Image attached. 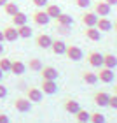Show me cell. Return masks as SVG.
<instances>
[{
  "label": "cell",
  "mask_w": 117,
  "mask_h": 123,
  "mask_svg": "<svg viewBox=\"0 0 117 123\" xmlns=\"http://www.w3.org/2000/svg\"><path fill=\"white\" fill-rule=\"evenodd\" d=\"M44 11H46V12L49 14V18H51V19H56L58 16L61 14V9H59V5H56V4H49V5H47V7L44 9Z\"/></svg>",
  "instance_id": "7402d4cb"
},
{
  "label": "cell",
  "mask_w": 117,
  "mask_h": 123,
  "mask_svg": "<svg viewBox=\"0 0 117 123\" xmlns=\"http://www.w3.org/2000/svg\"><path fill=\"white\" fill-rule=\"evenodd\" d=\"M114 30H115V32H117V21H115V25H114Z\"/></svg>",
  "instance_id": "60d3db41"
},
{
  "label": "cell",
  "mask_w": 117,
  "mask_h": 123,
  "mask_svg": "<svg viewBox=\"0 0 117 123\" xmlns=\"http://www.w3.org/2000/svg\"><path fill=\"white\" fill-rule=\"evenodd\" d=\"M77 123H82V121H77Z\"/></svg>",
  "instance_id": "7bdbcfd3"
},
{
  "label": "cell",
  "mask_w": 117,
  "mask_h": 123,
  "mask_svg": "<svg viewBox=\"0 0 117 123\" xmlns=\"http://www.w3.org/2000/svg\"><path fill=\"white\" fill-rule=\"evenodd\" d=\"M12 18V25L14 26H23V25H28V16H26L25 12H16L14 16H11Z\"/></svg>",
  "instance_id": "9a60e30c"
},
{
  "label": "cell",
  "mask_w": 117,
  "mask_h": 123,
  "mask_svg": "<svg viewBox=\"0 0 117 123\" xmlns=\"http://www.w3.org/2000/svg\"><path fill=\"white\" fill-rule=\"evenodd\" d=\"M49 21H51V18H49V14L46 11H37V12H33V23L35 25L46 26V25H49Z\"/></svg>",
  "instance_id": "52a82bcc"
},
{
  "label": "cell",
  "mask_w": 117,
  "mask_h": 123,
  "mask_svg": "<svg viewBox=\"0 0 117 123\" xmlns=\"http://www.w3.org/2000/svg\"><path fill=\"white\" fill-rule=\"evenodd\" d=\"M7 2H9V0H0V7H4V5L7 4Z\"/></svg>",
  "instance_id": "74e56055"
},
{
  "label": "cell",
  "mask_w": 117,
  "mask_h": 123,
  "mask_svg": "<svg viewBox=\"0 0 117 123\" xmlns=\"http://www.w3.org/2000/svg\"><path fill=\"white\" fill-rule=\"evenodd\" d=\"M114 92H115V95H117V85H115V88H114Z\"/></svg>",
  "instance_id": "b9f144b4"
},
{
  "label": "cell",
  "mask_w": 117,
  "mask_h": 123,
  "mask_svg": "<svg viewBox=\"0 0 117 123\" xmlns=\"http://www.w3.org/2000/svg\"><path fill=\"white\" fill-rule=\"evenodd\" d=\"M5 41V37H4V30H0V42Z\"/></svg>",
  "instance_id": "8d00e7d4"
},
{
  "label": "cell",
  "mask_w": 117,
  "mask_h": 123,
  "mask_svg": "<svg viewBox=\"0 0 117 123\" xmlns=\"http://www.w3.org/2000/svg\"><path fill=\"white\" fill-rule=\"evenodd\" d=\"M33 5H37V7H47L49 5V0H32Z\"/></svg>",
  "instance_id": "d6a6232c"
},
{
  "label": "cell",
  "mask_w": 117,
  "mask_h": 123,
  "mask_svg": "<svg viewBox=\"0 0 117 123\" xmlns=\"http://www.w3.org/2000/svg\"><path fill=\"white\" fill-rule=\"evenodd\" d=\"M98 19H100V16L94 12H84L82 14V23H84L86 26H96V23H98Z\"/></svg>",
  "instance_id": "8fae6325"
},
{
  "label": "cell",
  "mask_w": 117,
  "mask_h": 123,
  "mask_svg": "<svg viewBox=\"0 0 117 123\" xmlns=\"http://www.w3.org/2000/svg\"><path fill=\"white\" fill-rule=\"evenodd\" d=\"M56 32L59 35H70L72 33V26H63V25H58L56 26Z\"/></svg>",
  "instance_id": "f546056e"
},
{
  "label": "cell",
  "mask_w": 117,
  "mask_h": 123,
  "mask_svg": "<svg viewBox=\"0 0 117 123\" xmlns=\"http://www.w3.org/2000/svg\"><path fill=\"white\" fill-rule=\"evenodd\" d=\"M82 79H84L86 85H96L98 83V74L93 72V70H86V72H82Z\"/></svg>",
  "instance_id": "44dd1931"
},
{
  "label": "cell",
  "mask_w": 117,
  "mask_h": 123,
  "mask_svg": "<svg viewBox=\"0 0 117 123\" xmlns=\"http://www.w3.org/2000/svg\"><path fill=\"white\" fill-rule=\"evenodd\" d=\"M56 21H58V25H63V26H72L74 25V18H72L70 14H66V12H61L56 18Z\"/></svg>",
  "instance_id": "603a6c76"
},
{
  "label": "cell",
  "mask_w": 117,
  "mask_h": 123,
  "mask_svg": "<svg viewBox=\"0 0 117 123\" xmlns=\"http://www.w3.org/2000/svg\"><path fill=\"white\" fill-rule=\"evenodd\" d=\"M2 77H4V72H2V69H0V81H2Z\"/></svg>",
  "instance_id": "ab89813d"
},
{
  "label": "cell",
  "mask_w": 117,
  "mask_h": 123,
  "mask_svg": "<svg viewBox=\"0 0 117 123\" xmlns=\"http://www.w3.org/2000/svg\"><path fill=\"white\" fill-rule=\"evenodd\" d=\"M44 97V92L40 88H28L26 90V98L30 100V102H40Z\"/></svg>",
  "instance_id": "ba28073f"
},
{
  "label": "cell",
  "mask_w": 117,
  "mask_h": 123,
  "mask_svg": "<svg viewBox=\"0 0 117 123\" xmlns=\"http://www.w3.org/2000/svg\"><path fill=\"white\" fill-rule=\"evenodd\" d=\"M77 121H82V123H89V120H91V113H87L86 109H80L79 113L75 114Z\"/></svg>",
  "instance_id": "484cf974"
},
{
  "label": "cell",
  "mask_w": 117,
  "mask_h": 123,
  "mask_svg": "<svg viewBox=\"0 0 117 123\" xmlns=\"http://www.w3.org/2000/svg\"><path fill=\"white\" fill-rule=\"evenodd\" d=\"M110 11H112V5H108L105 0H100V2L94 4V12H96L100 18H107L110 14Z\"/></svg>",
  "instance_id": "7a4b0ae2"
},
{
  "label": "cell",
  "mask_w": 117,
  "mask_h": 123,
  "mask_svg": "<svg viewBox=\"0 0 117 123\" xmlns=\"http://www.w3.org/2000/svg\"><path fill=\"white\" fill-rule=\"evenodd\" d=\"M4 53V46H2V42H0V55Z\"/></svg>",
  "instance_id": "f35d334b"
},
{
  "label": "cell",
  "mask_w": 117,
  "mask_h": 123,
  "mask_svg": "<svg viewBox=\"0 0 117 123\" xmlns=\"http://www.w3.org/2000/svg\"><path fill=\"white\" fill-rule=\"evenodd\" d=\"M108 5H117V0H105Z\"/></svg>",
  "instance_id": "d590c367"
},
{
  "label": "cell",
  "mask_w": 117,
  "mask_h": 123,
  "mask_svg": "<svg viewBox=\"0 0 117 123\" xmlns=\"http://www.w3.org/2000/svg\"><path fill=\"white\" fill-rule=\"evenodd\" d=\"M4 37H5V41H9V42H14L16 39H19L18 26H14V25L5 26V28H4Z\"/></svg>",
  "instance_id": "9c48e42d"
},
{
  "label": "cell",
  "mask_w": 117,
  "mask_h": 123,
  "mask_svg": "<svg viewBox=\"0 0 117 123\" xmlns=\"http://www.w3.org/2000/svg\"><path fill=\"white\" fill-rule=\"evenodd\" d=\"M75 5L80 9H87V7H91V0H75Z\"/></svg>",
  "instance_id": "4dcf8cb0"
},
{
  "label": "cell",
  "mask_w": 117,
  "mask_h": 123,
  "mask_svg": "<svg viewBox=\"0 0 117 123\" xmlns=\"http://www.w3.org/2000/svg\"><path fill=\"white\" fill-rule=\"evenodd\" d=\"M28 67H30V70H33V72H38V70H42V62L38 60V58H32L30 60V63H28Z\"/></svg>",
  "instance_id": "4316f807"
},
{
  "label": "cell",
  "mask_w": 117,
  "mask_h": 123,
  "mask_svg": "<svg viewBox=\"0 0 117 123\" xmlns=\"http://www.w3.org/2000/svg\"><path fill=\"white\" fill-rule=\"evenodd\" d=\"M114 69H107V67H101L98 72V81H101V83H112L114 81Z\"/></svg>",
  "instance_id": "5b68a950"
},
{
  "label": "cell",
  "mask_w": 117,
  "mask_h": 123,
  "mask_svg": "<svg viewBox=\"0 0 117 123\" xmlns=\"http://www.w3.org/2000/svg\"><path fill=\"white\" fill-rule=\"evenodd\" d=\"M84 33H86V37L89 41H100V39H101V32H100L96 26H87Z\"/></svg>",
  "instance_id": "d6986e66"
},
{
  "label": "cell",
  "mask_w": 117,
  "mask_h": 123,
  "mask_svg": "<svg viewBox=\"0 0 117 123\" xmlns=\"http://www.w3.org/2000/svg\"><path fill=\"white\" fill-rule=\"evenodd\" d=\"M11 72L16 74V76H23L25 72H26V65H25L21 60H14L12 65H11Z\"/></svg>",
  "instance_id": "5bb4252c"
},
{
  "label": "cell",
  "mask_w": 117,
  "mask_h": 123,
  "mask_svg": "<svg viewBox=\"0 0 117 123\" xmlns=\"http://www.w3.org/2000/svg\"><path fill=\"white\" fill-rule=\"evenodd\" d=\"M18 33H19V39H30L33 30H32V26L23 25V26H18Z\"/></svg>",
  "instance_id": "d4e9b609"
},
{
  "label": "cell",
  "mask_w": 117,
  "mask_h": 123,
  "mask_svg": "<svg viewBox=\"0 0 117 123\" xmlns=\"http://www.w3.org/2000/svg\"><path fill=\"white\" fill-rule=\"evenodd\" d=\"M4 12H5V14H9V16H14L16 12H19V7H18V4H16L14 0H12V2L9 0V2L4 5Z\"/></svg>",
  "instance_id": "cb8c5ba5"
},
{
  "label": "cell",
  "mask_w": 117,
  "mask_h": 123,
  "mask_svg": "<svg viewBox=\"0 0 117 123\" xmlns=\"http://www.w3.org/2000/svg\"><path fill=\"white\" fill-rule=\"evenodd\" d=\"M89 121H91V123H105V116L101 113H93Z\"/></svg>",
  "instance_id": "f1b7e54d"
},
{
  "label": "cell",
  "mask_w": 117,
  "mask_h": 123,
  "mask_svg": "<svg viewBox=\"0 0 117 123\" xmlns=\"http://www.w3.org/2000/svg\"><path fill=\"white\" fill-rule=\"evenodd\" d=\"M14 2H18V0H14Z\"/></svg>",
  "instance_id": "ee69618b"
},
{
  "label": "cell",
  "mask_w": 117,
  "mask_h": 123,
  "mask_svg": "<svg viewBox=\"0 0 117 123\" xmlns=\"http://www.w3.org/2000/svg\"><path fill=\"white\" fill-rule=\"evenodd\" d=\"M112 21H110L108 18H100L98 19V23H96V28L100 30V32H110L112 30Z\"/></svg>",
  "instance_id": "ffe728a7"
},
{
  "label": "cell",
  "mask_w": 117,
  "mask_h": 123,
  "mask_svg": "<svg viewBox=\"0 0 117 123\" xmlns=\"http://www.w3.org/2000/svg\"><path fill=\"white\" fill-rule=\"evenodd\" d=\"M65 111H66V113H70V114H77V113H79V111H80V104L79 102H77V100H66V102H65Z\"/></svg>",
  "instance_id": "e0dca14e"
},
{
  "label": "cell",
  "mask_w": 117,
  "mask_h": 123,
  "mask_svg": "<svg viewBox=\"0 0 117 123\" xmlns=\"http://www.w3.org/2000/svg\"><path fill=\"white\" fill-rule=\"evenodd\" d=\"M0 123H9V116L7 114H0Z\"/></svg>",
  "instance_id": "e575fe53"
},
{
  "label": "cell",
  "mask_w": 117,
  "mask_h": 123,
  "mask_svg": "<svg viewBox=\"0 0 117 123\" xmlns=\"http://www.w3.org/2000/svg\"><path fill=\"white\" fill-rule=\"evenodd\" d=\"M37 46L38 48H42V49H49L51 48V44H53V39L49 37V35H46V33H40V35H37Z\"/></svg>",
  "instance_id": "4fadbf2b"
},
{
  "label": "cell",
  "mask_w": 117,
  "mask_h": 123,
  "mask_svg": "<svg viewBox=\"0 0 117 123\" xmlns=\"http://www.w3.org/2000/svg\"><path fill=\"white\" fill-rule=\"evenodd\" d=\"M42 79H51V81H56L59 72L58 69H54V67H42Z\"/></svg>",
  "instance_id": "7c38bea8"
},
{
  "label": "cell",
  "mask_w": 117,
  "mask_h": 123,
  "mask_svg": "<svg viewBox=\"0 0 117 123\" xmlns=\"http://www.w3.org/2000/svg\"><path fill=\"white\" fill-rule=\"evenodd\" d=\"M103 67H107V69H115L117 67V56L112 55V53L103 55Z\"/></svg>",
  "instance_id": "ac0fdd59"
},
{
  "label": "cell",
  "mask_w": 117,
  "mask_h": 123,
  "mask_svg": "<svg viewBox=\"0 0 117 123\" xmlns=\"http://www.w3.org/2000/svg\"><path fill=\"white\" fill-rule=\"evenodd\" d=\"M66 48L68 46L65 44V41H53V44H51V49H53L54 55H65Z\"/></svg>",
  "instance_id": "2e32d148"
},
{
  "label": "cell",
  "mask_w": 117,
  "mask_h": 123,
  "mask_svg": "<svg viewBox=\"0 0 117 123\" xmlns=\"http://www.w3.org/2000/svg\"><path fill=\"white\" fill-rule=\"evenodd\" d=\"M108 107L117 109V95H110V100H108Z\"/></svg>",
  "instance_id": "1f68e13d"
},
{
  "label": "cell",
  "mask_w": 117,
  "mask_h": 123,
  "mask_svg": "<svg viewBox=\"0 0 117 123\" xmlns=\"http://www.w3.org/2000/svg\"><path fill=\"white\" fill-rule=\"evenodd\" d=\"M65 55H66L68 60H72V62H80L82 58H84V53H82V49H80L79 46H68Z\"/></svg>",
  "instance_id": "3957f363"
},
{
  "label": "cell",
  "mask_w": 117,
  "mask_h": 123,
  "mask_svg": "<svg viewBox=\"0 0 117 123\" xmlns=\"http://www.w3.org/2000/svg\"><path fill=\"white\" fill-rule=\"evenodd\" d=\"M11 65H12V60L0 58V69H2V72H11Z\"/></svg>",
  "instance_id": "83f0119b"
},
{
  "label": "cell",
  "mask_w": 117,
  "mask_h": 123,
  "mask_svg": "<svg viewBox=\"0 0 117 123\" xmlns=\"http://www.w3.org/2000/svg\"><path fill=\"white\" fill-rule=\"evenodd\" d=\"M40 90L46 93V95H54V93L58 92V83L56 81H51V79H42Z\"/></svg>",
  "instance_id": "8992f818"
},
{
  "label": "cell",
  "mask_w": 117,
  "mask_h": 123,
  "mask_svg": "<svg viewBox=\"0 0 117 123\" xmlns=\"http://www.w3.org/2000/svg\"><path fill=\"white\" fill-rule=\"evenodd\" d=\"M87 63L94 67V69H101L103 67V55H100L98 51H91L87 55Z\"/></svg>",
  "instance_id": "277c9868"
},
{
  "label": "cell",
  "mask_w": 117,
  "mask_h": 123,
  "mask_svg": "<svg viewBox=\"0 0 117 123\" xmlns=\"http://www.w3.org/2000/svg\"><path fill=\"white\" fill-rule=\"evenodd\" d=\"M110 100V95L107 92H96L94 93V104L100 105V107H107Z\"/></svg>",
  "instance_id": "30bf717a"
},
{
  "label": "cell",
  "mask_w": 117,
  "mask_h": 123,
  "mask_svg": "<svg viewBox=\"0 0 117 123\" xmlns=\"http://www.w3.org/2000/svg\"><path fill=\"white\" fill-rule=\"evenodd\" d=\"M5 97H7V88L4 85H0V98H5Z\"/></svg>",
  "instance_id": "836d02e7"
},
{
  "label": "cell",
  "mask_w": 117,
  "mask_h": 123,
  "mask_svg": "<svg viewBox=\"0 0 117 123\" xmlns=\"http://www.w3.org/2000/svg\"><path fill=\"white\" fill-rule=\"evenodd\" d=\"M14 109L18 111V113H30L32 111V102L26 97H19V98H16V102H14Z\"/></svg>",
  "instance_id": "6da1fadb"
}]
</instances>
